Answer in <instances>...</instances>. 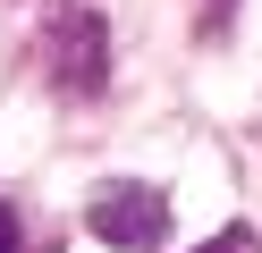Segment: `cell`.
Segmentation results:
<instances>
[{
  "label": "cell",
  "mask_w": 262,
  "mask_h": 253,
  "mask_svg": "<svg viewBox=\"0 0 262 253\" xmlns=\"http://www.w3.org/2000/svg\"><path fill=\"white\" fill-rule=\"evenodd\" d=\"M85 228L102 236V245H119V253H152L161 236H169V194L144 186V177H110V186H93Z\"/></svg>",
  "instance_id": "7a4b0ae2"
},
{
  "label": "cell",
  "mask_w": 262,
  "mask_h": 253,
  "mask_svg": "<svg viewBox=\"0 0 262 253\" xmlns=\"http://www.w3.org/2000/svg\"><path fill=\"white\" fill-rule=\"evenodd\" d=\"M26 236H17V211H9V202H0V253H17Z\"/></svg>",
  "instance_id": "277c9868"
},
{
  "label": "cell",
  "mask_w": 262,
  "mask_h": 253,
  "mask_svg": "<svg viewBox=\"0 0 262 253\" xmlns=\"http://www.w3.org/2000/svg\"><path fill=\"white\" fill-rule=\"evenodd\" d=\"M220 17H228V0H211V26H220Z\"/></svg>",
  "instance_id": "5b68a950"
},
{
  "label": "cell",
  "mask_w": 262,
  "mask_h": 253,
  "mask_svg": "<svg viewBox=\"0 0 262 253\" xmlns=\"http://www.w3.org/2000/svg\"><path fill=\"white\" fill-rule=\"evenodd\" d=\"M203 253H262V236H254V228H220Z\"/></svg>",
  "instance_id": "3957f363"
},
{
  "label": "cell",
  "mask_w": 262,
  "mask_h": 253,
  "mask_svg": "<svg viewBox=\"0 0 262 253\" xmlns=\"http://www.w3.org/2000/svg\"><path fill=\"white\" fill-rule=\"evenodd\" d=\"M42 76H51L68 101L102 93V84H110V17L85 9V0L51 9V26H42Z\"/></svg>",
  "instance_id": "6da1fadb"
}]
</instances>
